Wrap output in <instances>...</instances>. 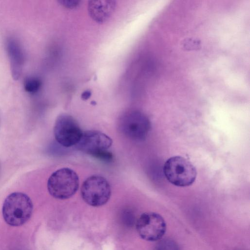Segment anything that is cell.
I'll use <instances>...</instances> for the list:
<instances>
[{
    "mask_svg": "<svg viewBox=\"0 0 250 250\" xmlns=\"http://www.w3.org/2000/svg\"><path fill=\"white\" fill-rule=\"evenodd\" d=\"M2 215L7 224L11 226H20L31 217L33 204L26 194L15 192L5 198L2 206Z\"/></svg>",
    "mask_w": 250,
    "mask_h": 250,
    "instance_id": "6da1fadb",
    "label": "cell"
},
{
    "mask_svg": "<svg viewBox=\"0 0 250 250\" xmlns=\"http://www.w3.org/2000/svg\"><path fill=\"white\" fill-rule=\"evenodd\" d=\"M47 187L49 194L60 200L67 199L73 195L79 188V178L77 173L68 167L60 168L50 176Z\"/></svg>",
    "mask_w": 250,
    "mask_h": 250,
    "instance_id": "7a4b0ae2",
    "label": "cell"
},
{
    "mask_svg": "<svg viewBox=\"0 0 250 250\" xmlns=\"http://www.w3.org/2000/svg\"><path fill=\"white\" fill-rule=\"evenodd\" d=\"M163 170L167 179L178 187L191 185L195 180L197 175L194 166L188 160L179 156L167 160Z\"/></svg>",
    "mask_w": 250,
    "mask_h": 250,
    "instance_id": "3957f363",
    "label": "cell"
},
{
    "mask_svg": "<svg viewBox=\"0 0 250 250\" xmlns=\"http://www.w3.org/2000/svg\"><path fill=\"white\" fill-rule=\"evenodd\" d=\"M81 194L86 204L98 207L108 201L111 189L109 182L104 177L94 175L84 181L81 186Z\"/></svg>",
    "mask_w": 250,
    "mask_h": 250,
    "instance_id": "277c9868",
    "label": "cell"
},
{
    "mask_svg": "<svg viewBox=\"0 0 250 250\" xmlns=\"http://www.w3.org/2000/svg\"><path fill=\"white\" fill-rule=\"evenodd\" d=\"M150 127V122L147 117L139 111H127L119 119L120 130L125 136L133 141L145 140Z\"/></svg>",
    "mask_w": 250,
    "mask_h": 250,
    "instance_id": "5b68a950",
    "label": "cell"
},
{
    "mask_svg": "<svg viewBox=\"0 0 250 250\" xmlns=\"http://www.w3.org/2000/svg\"><path fill=\"white\" fill-rule=\"evenodd\" d=\"M78 123L71 115L61 114L55 121L54 134L56 141L61 146L69 147L76 146L82 136Z\"/></svg>",
    "mask_w": 250,
    "mask_h": 250,
    "instance_id": "8992f818",
    "label": "cell"
},
{
    "mask_svg": "<svg viewBox=\"0 0 250 250\" xmlns=\"http://www.w3.org/2000/svg\"><path fill=\"white\" fill-rule=\"evenodd\" d=\"M164 218L154 212H145L138 219L136 229L140 236L146 241H156L161 239L166 231Z\"/></svg>",
    "mask_w": 250,
    "mask_h": 250,
    "instance_id": "52a82bcc",
    "label": "cell"
},
{
    "mask_svg": "<svg viewBox=\"0 0 250 250\" xmlns=\"http://www.w3.org/2000/svg\"><path fill=\"white\" fill-rule=\"evenodd\" d=\"M112 144L110 137L97 130L83 132L79 142L76 145L79 150L87 154L99 150H107Z\"/></svg>",
    "mask_w": 250,
    "mask_h": 250,
    "instance_id": "ba28073f",
    "label": "cell"
},
{
    "mask_svg": "<svg viewBox=\"0 0 250 250\" xmlns=\"http://www.w3.org/2000/svg\"><path fill=\"white\" fill-rule=\"evenodd\" d=\"M116 5L114 0H91L88 4V11L94 21L102 23L112 15Z\"/></svg>",
    "mask_w": 250,
    "mask_h": 250,
    "instance_id": "9c48e42d",
    "label": "cell"
},
{
    "mask_svg": "<svg viewBox=\"0 0 250 250\" xmlns=\"http://www.w3.org/2000/svg\"><path fill=\"white\" fill-rule=\"evenodd\" d=\"M6 48L10 60L11 75L14 80H17L21 77L22 71L23 53L19 43L13 39L8 40Z\"/></svg>",
    "mask_w": 250,
    "mask_h": 250,
    "instance_id": "30bf717a",
    "label": "cell"
},
{
    "mask_svg": "<svg viewBox=\"0 0 250 250\" xmlns=\"http://www.w3.org/2000/svg\"><path fill=\"white\" fill-rule=\"evenodd\" d=\"M155 250H180L177 243L170 238H165L159 240Z\"/></svg>",
    "mask_w": 250,
    "mask_h": 250,
    "instance_id": "8fae6325",
    "label": "cell"
},
{
    "mask_svg": "<svg viewBox=\"0 0 250 250\" xmlns=\"http://www.w3.org/2000/svg\"><path fill=\"white\" fill-rule=\"evenodd\" d=\"M42 85L41 81L35 77L26 79L24 83L25 90L30 93H35L39 91Z\"/></svg>",
    "mask_w": 250,
    "mask_h": 250,
    "instance_id": "7c38bea8",
    "label": "cell"
},
{
    "mask_svg": "<svg viewBox=\"0 0 250 250\" xmlns=\"http://www.w3.org/2000/svg\"><path fill=\"white\" fill-rule=\"evenodd\" d=\"M88 154L91 156L105 162H111L113 161L112 153L107 150H99L90 152Z\"/></svg>",
    "mask_w": 250,
    "mask_h": 250,
    "instance_id": "4fadbf2b",
    "label": "cell"
},
{
    "mask_svg": "<svg viewBox=\"0 0 250 250\" xmlns=\"http://www.w3.org/2000/svg\"><path fill=\"white\" fill-rule=\"evenodd\" d=\"M58 2L65 8L74 9L80 5L81 1L78 0H60Z\"/></svg>",
    "mask_w": 250,
    "mask_h": 250,
    "instance_id": "5bb4252c",
    "label": "cell"
},
{
    "mask_svg": "<svg viewBox=\"0 0 250 250\" xmlns=\"http://www.w3.org/2000/svg\"><path fill=\"white\" fill-rule=\"evenodd\" d=\"M91 95V92L89 90H87L82 93L81 97L82 100H86L90 97Z\"/></svg>",
    "mask_w": 250,
    "mask_h": 250,
    "instance_id": "9a60e30c",
    "label": "cell"
},
{
    "mask_svg": "<svg viewBox=\"0 0 250 250\" xmlns=\"http://www.w3.org/2000/svg\"><path fill=\"white\" fill-rule=\"evenodd\" d=\"M91 103L93 105H95L96 104V103L95 101H92Z\"/></svg>",
    "mask_w": 250,
    "mask_h": 250,
    "instance_id": "2e32d148",
    "label": "cell"
}]
</instances>
